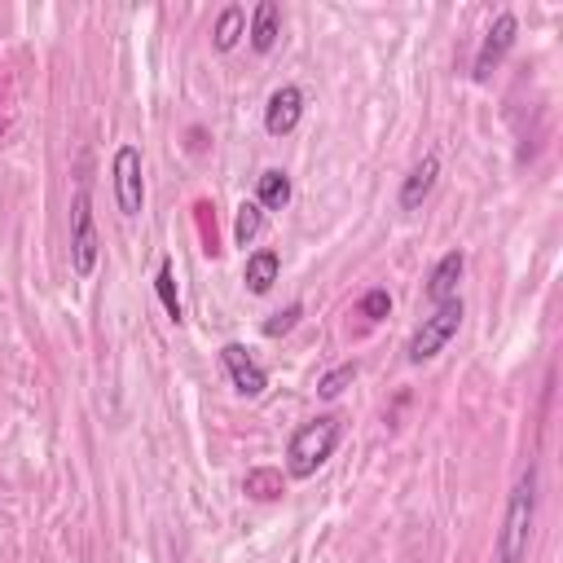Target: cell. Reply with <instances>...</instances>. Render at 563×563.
I'll use <instances>...</instances> for the list:
<instances>
[{
    "label": "cell",
    "mask_w": 563,
    "mask_h": 563,
    "mask_svg": "<svg viewBox=\"0 0 563 563\" xmlns=\"http://www.w3.org/2000/svg\"><path fill=\"white\" fill-rule=\"evenodd\" d=\"M533 520H537V471L528 467L515 484L511 502H506V524L498 537V563H524L528 542H533Z\"/></svg>",
    "instance_id": "obj_1"
},
{
    "label": "cell",
    "mask_w": 563,
    "mask_h": 563,
    "mask_svg": "<svg viewBox=\"0 0 563 563\" xmlns=\"http://www.w3.org/2000/svg\"><path fill=\"white\" fill-rule=\"evenodd\" d=\"M339 436H344V423H339L335 414H322V418H313V423H304L300 432L291 436V445H286V471H291L295 480L317 476V467H326V458L335 454Z\"/></svg>",
    "instance_id": "obj_2"
},
{
    "label": "cell",
    "mask_w": 563,
    "mask_h": 563,
    "mask_svg": "<svg viewBox=\"0 0 563 563\" xmlns=\"http://www.w3.org/2000/svg\"><path fill=\"white\" fill-rule=\"evenodd\" d=\"M458 326H462V300L440 304L436 313H432L423 326L414 330L410 348H405V357H410V366H423V361H432L436 352H440V348L449 344V339L458 335Z\"/></svg>",
    "instance_id": "obj_3"
},
{
    "label": "cell",
    "mask_w": 563,
    "mask_h": 563,
    "mask_svg": "<svg viewBox=\"0 0 563 563\" xmlns=\"http://www.w3.org/2000/svg\"><path fill=\"white\" fill-rule=\"evenodd\" d=\"M71 269L88 278L97 269V234H93V203L88 190L75 194V212H71Z\"/></svg>",
    "instance_id": "obj_4"
},
{
    "label": "cell",
    "mask_w": 563,
    "mask_h": 563,
    "mask_svg": "<svg viewBox=\"0 0 563 563\" xmlns=\"http://www.w3.org/2000/svg\"><path fill=\"white\" fill-rule=\"evenodd\" d=\"M115 198L124 216H141L146 207V185H141V150L137 146H119L115 154Z\"/></svg>",
    "instance_id": "obj_5"
},
{
    "label": "cell",
    "mask_w": 563,
    "mask_h": 563,
    "mask_svg": "<svg viewBox=\"0 0 563 563\" xmlns=\"http://www.w3.org/2000/svg\"><path fill=\"white\" fill-rule=\"evenodd\" d=\"M515 31H520V22H515V14H498V18H493L489 36H484V44H480V58H476V80H489L493 66H498V62L506 58V53H511Z\"/></svg>",
    "instance_id": "obj_6"
},
{
    "label": "cell",
    "mask_w": 563,
    "mask_h": 563,
    "mask_svg": "<svg viewBox=\"0 0 563 563\" xmlns=\"http://www.w3.org/2000/svg\"><path fill=\"white\" fill-rule=\"evenodd\" d=\"M300 115H304V93L295 84H286L264 106V128H269V137H286V132H295Z\"/></svg>",
    "instance_id": "obj_7"
},
{
    "label": "cell",
    "mask_w": 563,
    "mask_h": 563,
    "mask_svg": "<svg viewBox=\"0 0 563 563\" xmlns=\"http://www.w3.org/2000/svg\"><path fill=\"white\" fill-rule=\"evenodd\" d=\"M220 361H225V370H229V379H234L238 396H260L264 388H269V374H264L256 361L247 357V348H242V344H225V348H220Z\"/></svg>",
    "instance_id": "obj_8"
},
{
    "label": "cell",
    "mask_w": 563,
    "mask_h": 563,
    "mask_svg": "<svg viewBox=\"0 0 563 563\" xmlns=\"http://www.w3.org/2000/svg\"><path fill=\"white\" fill-rule=\"evenodd\" d=\"M462 269H467V260H462V251H449V256H440V264L432 269V278H427V300L436 308L458 300V282H462Z\"/></svg>",
    "instance_id": "obj_9"
},
{
    "label": "cell",
    "mask_w": 563,
    "mask_h": 563,
    "mask_svg": "<svg viewBox=\"0 0 563 563\" xmlns=\"http://www.w3.org/2000/svg\"><path fill=\"white\" fill-rule=\"evenodd\" d=\"M436 176H440V159L436 154H423V163H414V172L405 176V185H401V207L405 212H418V207H423V198L432 194Z\"/></svg>",
    "instance_id": "obj_10"
},
{
    "label": "cell",
    "mask_w": 563,
    "mask_h": 563,
    "mask_svg": "<svg viewBox=\"0 0 563 563\" xmlns=\"http://www.w3.org/2000/svg\"><path fill=\"white\" fill-rule=\"evenodd\" d=\"M278 273H282V260H278V251H256V256L247 260V291L251 295H264V291H273V282H278Z\"/></svg>",
    "instance_id": "obj_11"
},
{
    "label": "cell",
    "mask_w": 563,
    "mask_h": 563,
    "mask_svg": "<svg viewBox=\"0 0 563 563\" xmlns=\"http://www.w3.org/2000/svg\"><path fill=\"white\" fill-rule=\"evenodd\" d=\"M278 27H282L278 5H273V0H260L256 18H251V44H256V53H269L273 44H278Z\"/></svg>",
    "instance_id": "obj_12"
},
{
    "label": "cell",
    "mask_w": 563,
    "mask_h": 563,
    "mask_svg": "<svg viewBox=\"0 0 563 563\" xmlns=\"http://www.w3.org/2000/svg\"><path fill=\"white\" fill-rule=\"evenodd\" d=\"M256 203H260V212H282V207L291 203V176L278 172V168H269V172L260 176Z\"/></svg>",
    "instance_id": "obj_13"
},
{
    "label": "cell",
    "mask_w": 563,
    "mask_h": 563,
    "mask_svg": "<svg viewBox=\"0 0 563 563\" xmlns=\"http://www.w3.org/2000/svg\"><path fill=\"white\" fill-rule=\"evenodd\" d=\"M242 489H247L256 502H273V498H282V471H273V467H256V471H247V484H242Z\"/></svg>",
    "instance_id": "obj_14"
},
{
    "label": "cell",
    "mask_w": 563,
    "mask_h": 563,
    "mask_svg": "<svg viewBox=\"0 0 563 563\" xmlns=\"http://www.w3.org/2000/svg\"><path fill=\"white\" fill-rule=\"evenodd\" d=\"M242 27H247V14H242L238 5H229L225 14H220V22H216V49L220 53L234 49V44L242 40Z\"/></svg>",
    "instance_id": "obj_15"
},
{
    "label": "cell",
    "mask_w": 563,
    "mask_h": 563,
    "mask_svg": "<svg viewBox=\"0 0 563 563\" xmlns=\"http://www.w3.org/2000/svg\"><path fill=\"white\" fill-rule=\"evenodd\" d=\"M154 291H159V300H163V308H168V317L172 322H181V295H176V273H172V264L163 260L159 264V278H154Z\"/></svg>",
    "instance_id": "obj_16"
},
{
    "label": "cell",
    "mask_w": 563,
    "mask_h": 563,
    "mask_svg": "<svg viewBox=\"0 0 563 563\" xmlns=\"http://www.w3.org/2000/svg\"><path fill=\"white\" fill-rule=\"evenodd\" d=\"M260 225H264L260 203H242V207H238V225H234V234H238V242H242V247H247V242L260 234Z\"/></svg>",
    "instance_id": "obj_17"
},
{
    "label": "cell",
    "mask_w": 563,
    "mask_h": 563,
    "mask_svg": "<svg viewBox=\"0 0 563 563\" xmlns=\"http://www.w3.org/2000/svg\"><path fill=\"white\" fill-rule=\"evenodd\" d=\"M352 379H357V361H348V366H339V370H330V374H326V379H322V383H317V392H322V396H326V401H335V396H339V392H344V388H348V383H352Z\"/></svg>",
    "instance_id": "obj_18"
},
{
    "label": "cell",
    "mask_w": 563,
    "mask_h": 563,
    "mask_svg": "<svg viewBox=\"0 0 563 563\" xmlns=\"http://www.w3.org/2000/svg\"><path fill=\"white\" fill-rule=\"evenodd\" d=\"M392 313V295L388 291H366L361 295V317H370V322H379V317Z\"/></svg>",
    "instance_id": "obj_19"
},
{
    "label": "cell",
    "mask_w": 563,
    "mask_h": 563,
    "mask_svg": "<svg viewBox=\"0 0 563 563\" xmlns=\"http://www.w3.org/2000/svg\"><path fill=\"white\" fill-rule=\"evenodd\" d=\"M300 313H304L300 304H291V308H286V313H273L269 322H264V335H286V330H291L295 322H300Z\"/></svg>",
    "instance_id": "obj_20"
}]
</instances>
